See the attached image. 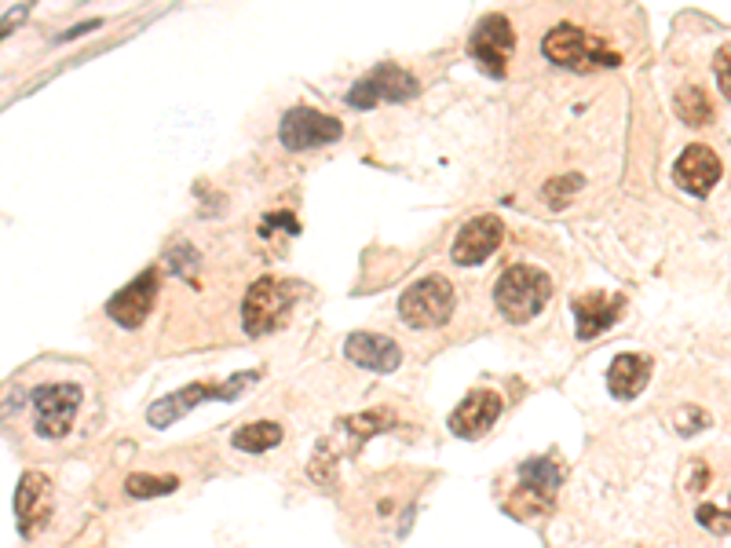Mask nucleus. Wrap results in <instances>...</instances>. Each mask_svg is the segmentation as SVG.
Instances as JSON below:
<instances>
[{
  "label": "nucleus",
  "mask_w": 731,
  "mask_h": 548,
  "mask_svg": "<svg viewBox=\"0 0 731 548\" xmlns=\"http://www.w3.org/2000/svg\"><path fill=\"white\" fill-rule=\"evenodd\" d=\"M549 296H552V278L534 264H512L498 278V285H494L498 311L509 322H516V326L538 315L541 307L549 304Z\"/></svg>",
  "instance_id": "nucleus-1"
},
{
  "label": "nucleus",
  "mask_w": 731,
  "mask_h": 548,
  "mask_svg": "<svg viewBox=\"0 0 731 548\" xmlns=\"http://www.w3.org/2000/svg\"><path fill=\"white\" fill-rule=\"evenodd\" d=\"M541 52L549 55L556 66H571L578 74L585 70H596V66H618V52H611L600 37L585 33L582 26H571V22H560L556 30L541 41Z\"/></svg>",
  "instance_id": "nucleus-2"
},
{
  "label": "nucleus",
  "mask_w": 731,
  "mask_h": 548,
  "mask_svg": "<svg viewBox=\"0 0 731 548\" xmlns=\"http://www.w3.org/2000/svg\"><path fill=\"white\" fill-rule=\"evenodd\" d=\"M293 293L297 285L278 282V278H260V282L249 285L242 304V326L249 337H264L271 329L286 318V311L293 307Z\"/></svg>",
  "instance_id": "nucleus-3"
},
{
  "label": "nucleus",
  "mask_w": 731,
  "mask_h": 548,
  "mask_svg": "<svg viewBox=\"0 0 731 548\" xmlns=\"http://www.w3.org/2000/svg\"><path fill=\"white\" fill-rule=\"evenodd\" d=\"M399 315H403L406 326L414 329H435L443 326L446 318L454 315V285L432 274V278H424V282L410 285L399 300Z\"/></svg>",
  "instance_id": "nucleus-4"
},
{
  "label": "nucleus",
  "mask_w": 731,
  "mask_h": 548,
  "mask_svg": "<svg viewBox=\"0 0 731 548\" xmlns=\"http://www.w3.org/2000/svg\"><path fill=\"white\" fill-rule=\"evenodd\" d=\"M256 373H234L227 384H191V388L183 391H172L169 399H161L150 406V417L147 421L154 424V428H169L172 421H180L183 413H191L198 402L205 399H234V395H242L245 384H253Z\"/></svg>",
  "instance_id": "nucleus-5"
},
{
  "label": "nucleus",
  "mask_w": 731,
  "mask_h": 548,
  "mask_svg": "<svg viewBox=\"0 0 731 548\" xmlns=\"http://www.w3.org/2000/svg\"><path fill=\"white\" fill-rule=\"evenodd\" d=\"M417 95V81L406 74L403 66L395 63H381L377 70L355 81V88L348 92V103L355 110H370L377 103H406V99H414Z\"/></svg>",
  "instance_id": "nucleus-6"
},
{
  "label": "nucleus",
  "mask_w": 731,
  "mask_h": 548,
  "mask_svg": "<svg viewBox=\"0 0 731 548\" xmlns=\"http://www.w3.org/2000/svg\"><path fill=\"white\" fill-rule=\"evenodd\" d=\"M516 48V33H512V22L505 15H487L479 22L472 41H468V52L479 63V70H487L490 77H505L509 70V55Z\"/></svg>",
  "instance_id": "nucleus-7"
},
{
  "label": "nucleus",
  "mask_w": 731,
  "mask_h": 548,
  "mask_svg": "<svg viewBox=\"0 0 731 548\" xmlns=\"http://www.w3.org/2000/svg\"><path fill=\"white\" fill-rule=\"evenodd\" d=\"M33 406H37V432L44 439H63L74 428L77 406H81V388L77 384H48V388L33 391Z\"/></svg>",
  "instance_id": "nucleus-8"
},
{
  "label": "nucleus",
  "mask_w": 731,
  "mask_h": 548,
  "mask_svg": "<svg viewBox=\"0 0 731 548\" xmlns=\"http://www.w3.org/2000/svg\"><path fill=\"white\" fill-rule=\"evenodd\" d=\"M340 121L329 114H318L311 106H293L282 117V147L286 150H315L322 143H337Z\"/></svg>",
  "instance_id": "nucleus-9"
},
{
  "label": "nucleus",
  "mask_w": 731,
  "mask_h": 548,
  "mask_svg": "<svg viewBox=\"0 0 731 548\" xmlns=\"http://www.w3.org/2000/svg\"><path fill=\"white\" fill-rule=\"evenodd\" d=\"M154 296H158V271L150 267L143 271L132 285H125L117 296H110V304H106V315L114 318L117 326L125 329H136L143 326V318L150 315V307H154Z\"/></svg>",
  "instance_id": "nucleus-10"
},
{
  "label": "nucleus",
  "mask_w": 731,
  "mask_h": 548,
  "mask_svg": "<svg viewBox=\"0 0 731 548\" xmlns=\"http://www.w3.org/2000/svg\"><path fill=\"white\" fill-rule=\"evenodd\" d=\"M48 512H52V479L41 472H26L15 490V519H19L22 534L33 538L48 523Z\"/></svg>",
  "instance_id": "nucleus-11"
},
{
  "label": "nucleus",
  "mask_w": 731,
  "mask_h": 548,
  "mask_svg": "<svg viewBox=\"0 0 731 548\" xmlns=\"http://www.w3.org/2000/svg\"><path fill=\"white\" fill-rule=\"evenodd\" d=\"M501 238H505V223L498 216H476V220H468L461 227V234L454 238V264L457 267L483 264L501 245Z\"/></svg>",
  "instance_id": "nucleus-12"
},
{
  "label": "nucleus",
  "mask_w": 731,
  "mask_h": 548,
  "mask_svg": "<svg viewBox=\"0 0 731 548\" xmlns=\"http://www.w3.org/2000/svg\"><path fill=\"white\" fill-rule=\"evenodd\" d=\"M501 413V395L490 388H479L472 395H465V402L450 413V432L461 435V439H479L483 432L494 428Z\"/></svg>",
  "instance_id": "nucleus-13"
},
{
  "label": "nucleus",
  "mask_w": 731,
  "mask_h": 548,
  "mask_svg": "<svg viewBox=\"0 0 731 548\" xmlns=\"http://www.w3.org/2000/svg\"><path fill=\"white\" fill-rule=\"evenodd\" d=\"M673 180L688 190V194H695V198H706V194L717 187V180H721V158H717L710 147L695 143V147H688L677 158V165H673Z\"/></svg>",
  "instance_id": "nucleus-14"
},
{
  "label": "nucleus",
  "mask_w": 731,
  "mask_h": 548,
  "mask_svg": "<svg viewBox=\"0 0 731 548\" xmlns=\"http://www.w3.org/2000/svg\"><path fill=\"white\" fill-rule=\"evenodd\" d=\"M626 307V296L618 293H582L571 300L574 322H578V337L593 340L596 333H604Z\"/></svg>",
  "instance_id": "nucleus-15"
},
{
  "label": "nucleus",
  "mask_w": 731,
  "mask_h": 548,
  "mask_svg": "<svg viewBox=\"0 0 731 548\" xmlns=\"http://www.w3.org/2000/svg\"><path fill=\"white\" fill-rule=\"evenodd\" d=\"M344 355H348L355 366H366L373 373H392L403 362V351L399 344L388 337H377V333H351L344 340Z\"/></svg>",
  "instance_id": "nucleus-16"
},
{
  "label": "nucleus",
  "mask_w": 731,
  "mask_h": 548,
  "mask_svg": "<svg viewBox=\"0 0 731 548\" xmlns=\"http://www.w3.org/2000/svg\"><path fill=\"white\" fill-rule=\"evenodd\" d=\"M651 380V359L647 355H618L607 369V388L615 399H636Z\"/></svg>",
  "instance_id": "nucleus-17"
},
{
  "label": "nucleus",
  "mask_w": 731,
  "mask_h": 548,
  "mask_svg": "<svg viewBox=\"0 0 731 548\" xmlns=\"http://www.w3.org/2000/svg\"><path fill=\"white\" fill-rule=\"evenodd\" d=\"M563 472L556 468L552 461H527L520 468V497H534V505H549L552 494H556V486H560Z\"/></svg>",
  "instance_id": "nucleus-18"
},
{
  "label": "nucleus",
  "mask_w": 731,
  "mask_h": 548,
  "mask_svg": "<svg viewBox=\"0 0 731 548\" xmlns=\"http://www.w3.org/2000/svg\"><path fill=\"white\" fill-rule=\"evenodd\" d=\"M278 443H282V428L275 421H256L234 432V446L245 450V454H264V450H271Z\"/></svg>",
  "instance_id": "nucleus-19"
},
{
  "label": "nucleus",
  "mask_w": 731,
  "mask_h": 548,
  "mask_svg": "<svg viewBox=\"0 0 731 548\" xmlns=\"http://www.w3.org/2000/svg\"><path fill=\"white\" fill-rule=\"evenodd\" d=\"M677 114H680V121H684V125L702 128L713 117L710 92H706V88H699V85L680 88V92H677Z\"/></svg>",
  "instance_id": "nucleus-20"
},
{
  "label": "nucleus",
  "mask_w": 731,
  "mask_h": 548,
  "mask_svg": "<svg viewBox=\"0 0 731 548\" xmlns=\"http://www.w3.org/2000/svg\"><path fill=\"white\" fill-rule=\"evenodd\" d=\"M176 479H158V475H143V472H132L125 479V490L128 497H136V501H147V497H158V494H172L176 490Z\"/></svg>",
  "instance_id": "nucleus-21"
},
{
  "label": "nucleus",
  "mask_w": 731,
  "mask_h": 548,
  "mask_svg": "<svg viewBox=\"0 0 731 548\" xmlns=\"http://www.w3.org/2000/svg\"><path fill=\"white\" fill-rule=\"evenodd\" d=\"M673 428H677L680 435H695V432H702V428H710V413L699 410V406H684V410H677V417H673Z\"/></svg>",
  "instance_id": "nucleus-22"
},
{
  "label": "nucleus",
  "mask_w": 731,
  "mask_h": 548,
  "mask_svg": "<svg viewBox=\"0 0 731 548\" xmlns=\"http://www.w3.org/2000/svg\"><path fill=\"white\" fill-rule=\"evenodd\" d=\"M695 519H699L702 527L717 530V534H731V512H724V508L699 505V512H695Z\"/></svg>",
  "instance_id": "nucleus-23"
},
{
  "label": "nucleus",
  "mask_w": 731,
  "mask_h": 548,
  "mask_svg": "<svg viewBox=\"0 0 731 548\" xmlns=\"http://www.w3.org/2000/svg\"><path fill=\"white\" fill-rule=\"evenodd\" d=\"M713 74H717V85H721V92L731 99V44H724L721 52H717V63H713Z\"/></svg>",
  "instance_id": "nucleus-24"
}]
</instances>
